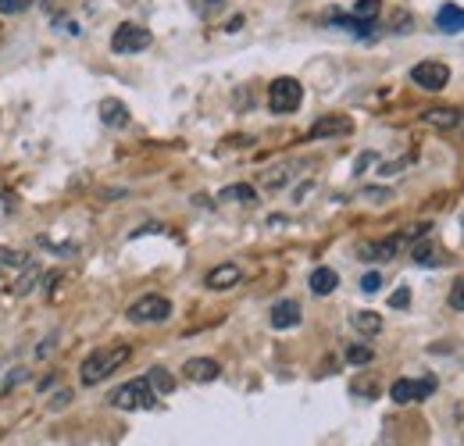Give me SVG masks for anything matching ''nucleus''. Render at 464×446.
I'll list each match as a JSON object with an SVG mask.
<instances>
[{
  "instance_id": "b1692460",
  "label": "nucleus",
  "mask_w": 464,
  "mask_h": 446,
  "mask_svg": "<svg viewBox=\"0 0 464 446\" xmlns=\"http://www.w3.org/2000/svg\"><path fill=\"white\" fill-rule=\"evenodd\" d=\"M450 307H454V311H464V276L450 286Z\"/></svg>"
},
{
  "instance_id": "9b49d317",
  "label": "nucleus",
  "mask_w": 464,
  "mask_h": 446,
  "mask_svg": "<svg viewBox=\"0 0 464 446\" xmlns=\"http://www.w3.org/2000/svg\"><path fill=\"white\" fill-rule=\"evenodd\" d=\"M300 325V304L296 300H279L272 307V329H293Z\"/></svg>"
},
{
  "instance_id": "423d86ee",
  "label": "nucleus",
  "mask_w": 464,
  "mask_h": 446,
  "mask_svg": "<svg viewBox=\"0 0 464 446\" xmlns=\"http://www.w3.org/2000/svg\"><path fill=\"white\" fill-rule=\"evenodd\" d=\"M147 47H150V29L132 25V22L118 25L115 36H111V51L115 54H136V51H147Z\"/></svg>"
},
{
  "instance_id": "c85d7f7f",
  "label": "nucleus",
  "mask_w": 464,
  "mask_h": 446,
  "mask_svg": "<svg viewBox=\"0 0 464 446\" xmlns=\"http://www.w3.org/2000/svg\"><path fill=\"white\" fill-rule=\"evenodd\" d=\"M208 4H211V7H218V4H226V0H208Z\"/></svg>"
},
{
  "instance_id": "2eb2a0df",
  "label": "nucleus",
  "mask_w": 464,
  "mask_h": 446,
  "mask_svg": "<svg viewBox=\"0 0 464 446\" xmlns=\"http://www.w3.org/2000/svg\"><path fill=\"white\" fill-rule=\"evenodd\" d=\"M40 276H44V272H40V265H33V261H29V265L22 268V276H18V282L11 286V293H14V296H29V293L36 289V282H40Z\"/></svg>"
},
{
  "instance_id": "aec40b11",
  "label": "nucleus",
  "mask_w": 464,
  "mask_h": 446,
  "mask_svg": "<svg viewBox=\"0 0 464 446\" xmlns=\"http://www.w3.org/2000/svg\"><path fill=\"white\" fill-rule=\"evenodd\" d=\"M147 383L154 386V393H158V396H169V393L175 390V379H172V375H169V372H165V368H150V375H147Z\"/></svg>"
},
{
  "instance_id": "20e7f679",
  "label": "nucleus",
  "mask_w": 464,
  "mask_h": 446,
  "mask_svg": "<svg viewBox=\"0 0 464 446\" xmlns=\"http://www.w3.org/2000/svg\"><path fill=\"white\" fill-rule=\"evenodd\" d=\"M300 101H304V86L290 79V75H283V79H276L272 86H268V108L276 114H290L300 108Z\"/></svg>"
},
{
  "instance_id": "393cba45",
  "label": "nucleus",
  "mask_w": 464,
  "mask_h": 446,
  "mask_svg": "<svg viewBox=\"0 0 464 446\" xmlns=\"http://www.w3.org/2000/svg\"><path fill=\"white\" fill-rule=\"evenodd\" d=\"M33 0H0V15H18V11H25Z\"/></svg>"
},
{
  "instance_id": "f3484780",
  "label": "nucleus",
  "mask_w": 464,
  "mask_h": 446,
  "mask_svg": "<svg viewBox=\"0 0 464 446\" xmlns=\"http://www.w3.org/2000/svg\"><path fill=\"white\" fill-rule=\"evenodd\" d=\"M101 118H104V125L121 129V125L129 121V108H125L121 101H104V104H101Z\"/></svg>"
},
{
  "instance_id": "39448f33",
  "label": "nucleus",
  "mask_w": 464,
  "mask_h": 446,
  "mask_svg": "<svg viewBox=\"0 0 464 446\" xmlns=\"http://www.w3.org/2000/svg\"><path fill=\"white\" fill-rule=\"evenodd\" d=\"M411 82L421 86V90H429V93H440L450 82V68L443 61H421V64L411 68Z\"/></svg>"
},
{
  "instance_id": "f257e3e1",
  "label": "nucleus",
  "mask_w": 464,
  "mask_h": 446,
  "mask_svg": "<svg viewBox=\"0 0 464 446\" xmlns=\"http://www.w3.org/2000/svg\"><path fill=\"white\" fill-rule=\"evenodd\" d=\"M132 357V350L125 346V343H115V346H101V350H93L86 361H82V368H79V379H82V386H97V383H104L108 375H115L118 368L125 364Z\"/></svg>"
},
{
  "instance_id": "f03ea898",
  "label": "nucleus",
  "mask_w": 464,
  "mask_h": 446,
  "mask_svg": "<svg viewBox=\"0 0 464 446\" xmlns=\"http://www.w3.org/2000/svg\"><path fill=\"white\" fill-rule=\"evenodd\" d=\"M111 403L118 411H150L158 403V393L147 379H132V383H125L111 393Z\"/></svg>"
},
{
  "instance_id": "dca6fc26",
  "label": "nucleus",
  "mask_w": 464,
  "mask_h": 446,
  "mask_svg": "<svg viewBox=\"0 0 464 446\" xmlns=\"http://www.w3.org/2000/svg\"><path fill=\"white\" fill-rule=\"evenodd\" d=\"M421 121L425 125H436V129H454L461 121V112H454V108H432V112L421 114Z\"/></svg>"
},
{
  "instance_id": "412c9836",
  "label": "nucleus",
  "mask_w": 464,
  "mask_h": 446,
  "mask_svg": "<svg viewBox=\"0 0 464 446\" xmlns=\"http://www.w3.org/2000/svg\"><path fill=\"white\" fill-rule=\"evenodd\" d=\"M222 200H232V204H254L257 193H254L250 186L239 182V186H226V189H222Z\"/></svg>"
},
{
  "instance_id": "0eeeda50",
  "label": "nucleus",
  "mask_w": 464,
  "mask_h": 446,
  "mask_svg": "<svg viewBox=\"0 0 464 446\" xmlns=\"http://www.w3.org/2000/svg\"><path fill=\"white\" fill-rule=\"evenodd\" d=\"M436 393V379H421V383H414V379H397L393 383V403H414V400H425V396H432Z\"/></svg>"
},
{
  "instance_id": "4be33fe9",
  "label": "nucleus",
  "mask_w": 464,
  "mask_h": 446,
  "mask_svg": "<svg viewBox=\"0 0 464 446\" xmlns=\"http://www.w3.org/2000/svg\"><path fill=\"white\" fill-rule=\"evenodd\" d=\"M379 11H382L379 0H357V4H353V18H361V22H372Z\"/></svg>"
},
{
  "instance_id": "9d476101",
  "label": "nucleus",
  "mask_w": 464,
  "mask_h": 446,
  "mask_svg": "<svg viewBox=\"0 0 464 446\" xmlns=\"http://www.w3.org/2000/svg\"><path fill=\"white\" fill-rule=\"evenodd\" d=\"M29 265V257L25 254H14V250H0V286L4 289H11L18 276H22V268Z\"/></svg>"
},
{
  "instance_id": "6ab92c4d",
  "label": "nucleus",
  "mask_w": 464,
  "mask_h": 446,
  "mask_svg": "<svg viewBox=\"0 0 464 446\" xmlns=\"http://www.w3.org/2000/svg\"><path fill=\"white\" fill-rule=\"evenodd\" d=\"M414 261H418V265H440V247L421 236V243L414 247Z\"/></svg>"
},
{
  "instance_id": "1a4fd4ad",
  "label": "nucleus",
  "mask_w": 464,
  "mask_h": 446,
  "mask_svg": "<svg viewBox=\"0 0 464 446\" xmlns=\"http://www.w3.org/2000/svg\"><path fill=\"white\" fill-rule=\"evenodd\" d=\"M182 375H186L189 383H215V379L222 375V364L211 361V357H193V361H186Z\"/></svg>"
},
{
  "instance_id": "4468645a",
  "label": "nucleus",
  "mask_w": 464,
  "mask_h": 446,
  "mask_svg": "<svg viewBox=\"0 0 464 446\" xmlns=\"http://www.w3.org/2000/svg\"><path fill=\"white\" fill-rule=\"evenodd\" d=\"M336 286H340V276H336L333 268H314V272H311V293L329 296Z\"/></svg>"
},
{
  "instance_id": "5701e85b",
  "label": "nucleus",
  "mask_w": 464,
  "mask_h": 446,
  "mask_svg": "<svg viewBox=\"0 0 464 446\" xmlns=\"http://www.w3.org/2000/svg\"><path fill=\"white\" fill-rule=\"evenodd\" d=\"M347 361L350 364H368V361H372V350H368V346H350Z\"/></svg>"
},
{
  "instance_id": "7ed1b4c3",
  "label": "nucleus",
  "mask_w": 464,
  "mask_h": 446,
  "mask_svg": "<svg viewBox=\"0 0 464 446\" xmlns=\"http://www.w3.org/2000/svg\"><path fill=\"white\" fill-rule=\"evenodd\" d=\"M125 315H129L132 325H154V322H169V318H172V304H169L165 296H158V293H147V296H140Z\"/></svg>"
},
{
  "instance_id": "6e6552de",
  "label": "nucleus",
  "mask_w": 464,
  "mask_h": 446,
  "mask_svg": "<svg viewBox=\"0 0 464 446\" xmlns=\"http://www.w3.org/2000/svg\"><path fill=\"white\" fill-rule=\"evenodd\" d=\"M353 132V121H350L347 114H325V118H318L314 125H311V140H325V136H347Z\"/></svg>"
},
{
  "instance_id": "a878e982",
  "label": "nucleus",
  "mask_w": 464,
  "mask_h": 446,
  "mask_svg": "<svg viewBox=\"0 0 464 446\" xmlns=\"http://www.w3.org/2000/svg\"><path fill=\"white\" fill-rule=\"evenodd\" d=\"M379 286H382V279H379V276H375V272H372V276H364V279H361V289H364V293H379Z\"/></svg>"
},
{
  "instance_id": "ddd939ff",
  "label": "nucleus",
  "mask_w": 464,
  "mask_h": 446,
  "mask_svg": "<svg viewBox=\"0 0 464 446\" xmlns=\"http://www.w3.org/2000/svg\"><path fill=\"white\" fill-rule=\"evenodd\" d=\"M436 25H440L443 33H464V7L443 4V7L436 11Z\"/></svg>"
},
{
  "instance_id": "a211bd4d",
  "label": "nucleus",
  "mask_w": 464,
  "mask_h": 446,
  "mask_svg": "<svg viewBox=\"0 0 464 446\" xmlns=\"http://www.w3.org/2000/svg\"><path fill=\"white\" fill-rule=\"evenodd\" d=\"M353 329L364 335H379L382 333V318H379L375 311H357V315H353Z\"/></svg>"
},
{
  "instance_id": "bb28decb",
  "label": "nucleus",
  "mask_w": 464,
  "mask_h": 446,
  "mask_svg": "<svg viewBox=\"0 0 464 446\" xmlns=\"http://www.w3.org/2000/svg\"><path fill=\"white\" fill-rule=\"evenodd\" d=\"M390 304H393V307H407V304H411V293H407V289H397V293L390 296Z\"/></svg>"
},
{
  "instance_id": "f8f14e48",
  "label": "nucleus",
  "mask_w": 464,
  "mask_h": 446,
  "mask_svg": "<svg viewBox=\"0 0 464 446\" xmlns=\"http://www.w3.org/2000/svg\"><path fill=\"white\" fill-rule=\"evenodd\" d=\"M239 279H243L239 265H218L208 272V289H232V286H239Z\"/></svg>"
},
{
  "instance_id": "cd10ccee",
  "label": "nucleus",
  "mask_w": 464,
  "mask_h": 446,
  "mask_svg": "<svg viewBox=\"0 0 464 446\" xmlns=\"http://www.w3.org/2000/svg\"><path fill=\"white\" fill-rule=\"evenodd\" d=\"M68 400H72V393H58V396H54V407H64Z\"/></svg>"
}]
</instances>
